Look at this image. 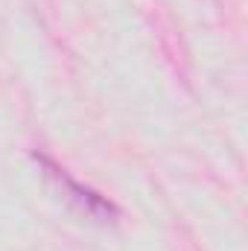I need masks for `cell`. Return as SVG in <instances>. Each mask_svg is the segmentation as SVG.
Wrapping results in <instances>:
<instances>
[{"label": "cell", "instance_id": "1", "mask_svg": "<svg viewBox=\"0 0 248 251\" xmlns=\"http://www.w3.org/2000/svg\"><path fill=\"white\" fill-rule=\"evenodd\" d=\"M35 161L44 167L47 178L59 184L62 196H67V199H70L79 210H85L88 216H94V219H99V222H114V219L120 216V207H117L108 196H102V193H97V190L79 184L73 176H67V170H62V167H59L56 161H50L47 155H35Z\"/></svg>", "mask_w": 248, "mask_h": 251}]
</instances>
